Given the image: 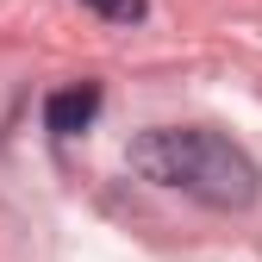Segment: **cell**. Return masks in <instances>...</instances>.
Listing matches in <instances>:
<instances>
[{
  "mask_svg": "<svg viewBox=\"0 0 262 262\" xmlns=\"http://www.w3.org/2000/svg\"><path fill=\"white\" fill-rule=\"evenodd\" d=\"M131 175H144L150 187H181L212 212H250L262 193V169L219 131L193 125H150L125 150Z\"/></svg>",
  "mask_w": 262,
  "mask_h": 262,
  "instance_id": "obj_1",
  "label": "cell"
},
{
  "mask_svg": "<svg viewBox=\"0 0 262 262\" xmlns=\"http://www.w3.org/2000/svg\"><path fill=\"white\" fill-rule=\"evenodd\" d=\"M94 113H100V88L94 81H75V88H56L44 100V125L56 131V138H75V131L94 125Z\"/></svg>",
  "mask_w": 262,
  "mask_h": 262,
  "instance_id": "obj_2",
  "label": "cell"
},
{
  "mask_svg": "<svg viewBox=\"0 0 262 262\" xmlns=\"http://www.w3.org/2000/svg\"><path fill=\"white\" fill-rule=\"evenodd\" d=\"M88 13H100L113 25H131V19H144V0H81Z\"/></svg>",
  "mask_w": 262,
  "mask_h": 262,
  "instance_id": "obj_3",
  "label": "cell"
}]
</instances>
